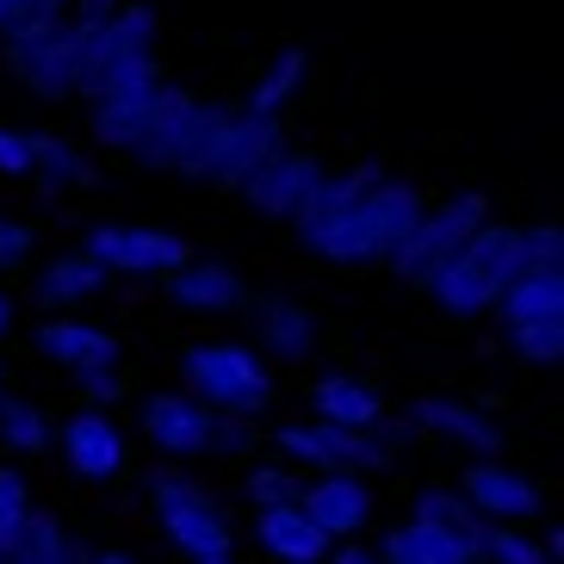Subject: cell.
Wrapping results in <instances>:
<instances>
[{"label": "cell", "instance_id": "6da1fadb", "mask_svg": "<svg viewBox=\"0 0 564 564\" xmlns=\"http://www.w3.org/2000/svg\"><path fill=\"white\" fill-rule=\"evenodd\" d=\"M174 366H181V391L199 410H212L217 422H249L273 403V372L249 341L205 335V341H186L174 354Z\"/></svg>", "mask_w": 564, "mask_h": 564}, {"label": "cell", "instance_id": "7a4b0ae2", "mask_svg": "<svg viewBox=\"0 0 564 564\" xmlns=\"http://www.w3.org/2000/svg\"><path fill=\"white\" fill-rule=\"evenodd\" d=\"M514 280H521V224H497V217H490V224L429 280V299H434V311L453 316V323H478V316L497 311V299Z\"/></svg>", "mask_w": 564, "mask_h": 564}, {"label": "cell", "instance_id": "3957f363", "mask_svg": "<svg viewBox=\"0 0 564 564\" xmlns=\"http://www.w3.org/2000/svg\"><path fill=\"white\" fill-rule=\"evenodd\" d=\"M422 212H429V199H422V186L415 181H379L329 236H323V242H311L304 254H316V261H329V267L391 261L398 242L422 224Z\"/></svg>", "mask_w": 564, "mask_h": 564}, {"label": "cell", "instance_id": "277c9868", "mask_svg": "<svg viewBox=\"0 0 564 564\" xmlns=\"http://www.w3.org/2000/svg\"><path fill=\"white\" fill-rule=\"evenodd\" d=\"M484 224H490V193H484V186H459V193H447L441 205L422 212V224H415V230L398 242V254L384 261L391 267V280L410 285V292H429V280L484 230Z\"/></svg>", "mask_w": 564, "mask_h": 564}, {"label": "cell", "instance_id": "5b68a950", "mask_svg": "<svg viewBox=\"0 0 564 564\" xmlns=\"http://www.w3.org/2000/svg\"><path fill=\"white\" fill-rule=\"evenodd\" d=\"M391 434H354V429H329V422H285L273 429V453H280L292 471L311 465L316 478H360V471H391L398 465Z\"/></svg>", "mask_w": 564, "mask_h": 564}, {"label": "cell", "instance_id": "8992f818", "mask_svg": "<svg viewBox=\"0 0 564 564\" xmlns=\"http://www.w3.org/2000/svg\"><path fill=\"white\" fill-rule=\"evenodd\" d=\"M150 509H155V521H162L167 546L186 552L193 564L236 552L230 514H224V502H217L205 484L181 478V471H155V478H150Z\"/></svg>", "mask_w": 564, "mask_h": 564}, {"label": "cell", "instance_id": "52a82bcc", "mask_svg": "<svg viewBox=\"0 0 564 564\" xmlns=\"http://www.w3.org/2000/svg\"><path fill=\"white\" fill-rule=\"evenodd\" d=\"M82 249L106 267V273H124V280H167L174 267L193 261V242L181 230H155V224H87Z\"/></svg>", "mask_w": 564, "mask_h": 564}, {"label": "cell", "instance_id": "ba28073f", "mask_svg": "<svg viewBox=\"0 0 564 564\" xmlns=\"http://www.w3.org/2000/svg\"><path fill=\"white\" fill-rule=\"evenodd\" d=\"M162 56V13L143 7V0H124L100 32H94V51H87V75H82V100H100L112 94L118 75H131L137 63H155Z\"/></svg>", "mask_w": 564, "mask_h": 564}, {"label": "cell", "instance_id": "9c48e42d", "mask_svg": "<svg viewBox=\"0 0 564 564\" xmlns=\"http://www.w3.org/2000/svg\"><path fill=\"white\" fill-rule=\"evenodd\" d=\"M100 32V25H94ZM94 32L87 25H63L56 37L44 44H25V51H7V68L13 82L44 106H63V100H82V75H87V51H94Z\"/></svg>", "mask_w": 564, "mask_h": 564}, {"label": "cell", "instance_id": "30bf717a", "mask_svg": "<svg viewBox=\"0 0 564 564\" xmlns=\"http://www.w3.org/2000/svg\"><path fill=\"white\" fill-rule=\"evenodd\" d=\"M459 497L471 502V514L490 521V528H528V521H540V509H546V490L509 459H471L459 471Z\"/></svg>", "mask_w": 564, "mask_h": 564}, {"label": "cell", "instance_id": "8fae6325", "mask_svg": "<svg viewBox=\"0 0 564 564\" xmlns=\"http://www.w3.org/2000/svg\"><path fill=\"white\" fill-rule=\"evenodd\" d=\"M56 453L82 484H112L131 471V434L112 410H75L56 429Z\"/></svg>", "mask_w": 564, "mask_h": 564}, {"label": "cell", "instance_id": "7c38bea8", "mask_svg": "<svg viewBox=\"0 0 564 564\" xmlns=\"http://www.w3.org/2000/svg\"><path fill=\"white\" fill-rule=\"evenodd\" d=\"M323 174H329V162H323L316 150L280 143V150L267 155V162L254 167L249 181L236 186V193H242V205H249L254 217H267V224H292V212L304 205V193H311Z\"/></svg>", "mask_w": 564, "mask_h": 564}, {"label": "cell", "instance_id": "4fadbf2b", "mask_svg": "<svg viewBox=\"0 0 564 564\" xmlns=\"http://www.w3.org/2000/svg\"><path fill=\"white\" fill-rule=\"evenodd\" d=\"M379 174H384V162L379 155H360V162H348V167H329L323 181L304 193V205L292 212V236H299V249H311V242H323V236L341 224V217L354 212V205L379 186Z\"/></svg>", "mask_w": 564, "mask_h": 564}, {"label": "cell", "instance_id": "5bb4252c", "mask_svg": "<svg viewBox=\"0 0 564 564\" xmlns=\"http://www.w3.org/2000/svg\"><path fill=\"white\" fill-rule=\"evenodd\" d=\"M137 422H143V441H150L155 453H167V459H199V453H212V441H217V415L199 410L181 384L150 391L143 410H137Z\"/></svg>", "mask_w": 564, "mask_h": 564}, {"label": "cell", "instance_id": "9a60e30c", "mask_svg": "<svg viewBox=\"0 0 564 564\" xmlns=\"http://www.w3.org/2000/svg\"><path fill=\"white\" fill-rule=\"evenodd\" d=\"M311 410H316V422H329V429L391 434V441H403V434H410V422H391V415H384L379 384H366L360 372H329V379H311Z\"/></svg>", "mask_w": 564, "mask_h": 564}, {"label": "cell", "instance_id": "2e32d148", "mask_svg": "<svg viewBox=\"0 0 564 564\" xmlns=\"http://www.w3.org/2000/svg\"><path fill=\"white\" fill-rule=\"evenodd\" d=\"M403 422L422 429V434H441L453 447H465L471 459H502V453H509V429H502L497 415H484L478 403H459V398H415Z\"/></svg>", "mask_w": 564, "mask_h": 564}, {"label": "cell", "instance_id": "e0dca14e", "mask_svg": "<svg viewBox=\"0 0 564 564\" xmlns=\"http://www.w3.org/2000/svg\"><path fill=\"white\" fill-rule=\"evenodd\" d=\"M37 354L68 372V379H82V372H106V366L124 360V341H118L106 323H82V316H44L37 323Z\"/></svg>", "mask_w": 564, "mask_h": 564}, {"label": "cell", "instance_id": "ac0fdd59", "mask_svg": "<svg viewBox=\"0 0 564 564\" xmlns=\"http://www.w3.org/2000/svg\"><path fill=\"white\" fill-rule=\"evenodd\" d=\"M254 335H261V348H254L261 360L304 366L323 341V316L292 292H267V299H254Z\"/></svg>", "mask_w": 564, "mask_h": 564}, {"label": "cell", "instance_id": "d6986e66", "mask_svg": "<svg viewBox=\"0 0 564 564\" xmlns=\"http://www.w3.org/2000/svg\"><path fill=\"white\" fill-rule=\"evenodd\" d=\"M162 299L186 316H230L249 304V285H242V273L230 261H199L193 254L186 267H174L162 280Z\"/></svg>", "mask_w": 564, "mask_h": 564}, {"label": "cell", "instance_id": "ffe728a7", "mask_svg": "<svg viewBox=\"0 0 564 564\" xmlns=\"http://www.w3.org/2000/svg\"><path fill=\"white\" fill-rule=\"evenodd\" d=\"M100 181V162L87 143L63 131H32V167H25V186H37L44 199H75Z\"/></svg>", "mask_w": 564, "mask_h": 564}, {"label": "cell", "instance_id": "44dd1931", "mask_svg": "<svg viewBox=\"0 0 564 564\" xmlns=\"http://www.w3.org/2000/svg\"><path fill=\"white\" fill-rule=\"evenodd\" d=\"M106 285H112V273H106V267L94 261L82 242H75V249L51 254V261L37 267V285H32V292H37V311H44V316H75L82 304L100 299Z\"/></svg>", "mask_w": 564, "mask_h": 564}, {"label": "cell", "instance_id": "7402d4cb", "mask_svg": "<svg viewBox=\"0 0 564 564\" xmlns=\"http://www.w3.org/2000/svg\"><path fill=\"white\" fill-rule=\"evenodd\" d=\"M299 509L329 533V546L335 540L348 546V540L366 533V521H372V484L366 478H311L299 490Z\"/></svg>", "mask_w": 564, "mask_h": 564}, {"label": "cell", "instance_id": "603a6c76", "mask_svg": "<svg viewBox=\"0 0 564 564\" xmlns=\"http://www.w3.org/2000/svg\"><path fill=\"white\" fill-rule=\"evenodd\" d=\"M285 143V118H254V112H242L236 106V118H230V137H224V150H217V162L205 167V181L212 186H242L254 174V167L267 162V155Z\"/></svg>", "mask_w": 564, "mask_h": 564}, {"label": "cell", "instance_id": "cb8c5ba5", "mask_svg": "<svg viewBox=\"0 0 564 564\" xmlns=\"http://www.w3.org/2000/svg\"><path fill=\"white\" fill-rule=\"evenodd\" d=\"M230 118H236L230 100H193L181 137H174V150H167V174H181V181H205V167L217 162L224 137H230Z\"/></svg>", "mask_w": 564, "mask_h": 564}, {"label": "cell", "instance_id": "d4e9b609", "mask_svg": "<svg viewBox=\"0 0 564 564\" xmlns=\"http://www.w3.org/2000/svg\"><path fill=\"white\" fill-rule=\"evenodd\" d=\"M254 540H261L267 558H280V564H323V558H329V533L316 528L299 502L254 514Z\"/></svg>", "mask_w": 564, "mask_h": 564}, {"label": "cell", "instance_id": "484cf974", "mask_svg": "<svg viewBox=\"0 0 564 564\" xmlns=\"http://www.w3.org/2000/svg\"><path fill=\"white\" fill-rule=\"evenodd\" d=\"M162 87H155V94H162ZM155 94H112V100H87V143H100V150H131L137 155V143H143V131H150Z\"/></svg>", "mask_w": 564, "mask_h": 564}, {"label": "cell", "instance_id": "4316f807", "mask_svg": "<svg viewBox=\"0 0 564 564\" xmlns=\"http://www.w3.org/2000/svg\"><path fill=\"white\" fill-rule=\"evenodd\" d=\"M502 329H528V323H564V280L558 273H533L521 267V280L497 299Z\"/></svg>", "mask_w": 564, "mask_h": 564}, {"label": "cell", "instance_id": "83f0119b", "mask_svg": "<svg viewBox=\"0 0 564 564\" xmlns=\"http://www.w3.org/2000/svg\"><path fill=\"white\" fill-rule=\"evenodd\" d=\"M379 564H478V546H459V540L422 528V521H398L384 533Z\"/></svg>", "mask_w": 564, "mask_h": 564}, {"label": "cell", "instance_id": "f1b7e54d", "mask_svg": "<svg viewBox=\"0 0 564 564\" xmlns=\"http://www.w3.org/2000/svg\"><path fill=\"white\" fill-rule=\"evenodd\" d=\"M304 75H311V51H304V44H285V51L261 68V82L249 87L242 112H254V118H280L285 106H292V94L304 87Z\"/></svg>", "mask_w": 564, "mask_h": 564}, {"label": "cell", "instance_id": "f546056e", "mask_svg": "<svg viewBox=\"0 0 564 564\" xmlns=\"http://www.w3.org/2000/svg\"><path fill=\"white\" fill-rule=\"evenodd\" d=\"M193 100H199V94H193V87H174V82L155 94L150 131H143V143H137V162H143V167L167 174V150H174V137H181V124H186V112H193Z\"/></svg>", "mask_w": 564, "mask_h": 564}, {"label": "cell", "instance_id": "4dcf8cb0", "mask_svg": "<svg viewBox=\"0 0 564 564\" xmlns=\"http://www.w3.org/2000/svg\"><path fill=\"white\" fill-rule=\"evenodd\" d=\"M0 447L13 453V459H37V453H51L56 447V429H51V415L37 410L32 398H0Z\"/></svg>", "mask_w": 564, "mask_h": 564}, {"label": "cell", "instance_id": "1f68e13d", "mask_svg": "<svg viewBox=\"0 0 564 564\" xmlns=\"http://www.w3.org/2000/svg\"><path fill=\"white\" fill-rule=\"evenodd\" d=\"M7 564H87V546H75L68 540V528L56 521V514L32 509L25 514V533H19V546Z\"/></svg>", "mask_w": 564, "mask_h": 564}, {"label": "cell", "instance_id": "d6a6232c", "mask_svg": "<svg viewBox=\"0 0 564 564\" xmlns=\"http://www.w3.org/2000/svg\"><path fill=\"white\" fill-rule=\"evenodd\" d=\"M410 521L447 533V540H459V546H478V533H484V521L471 514V502H465L459 490H422L415 509H410Z\"/></svg>", "mask_w": 564, "mask_h": 564}, {"label": "cell", "instance_id": "836d02e7", "mask_svg": "<svg viewBox=\"0 0 564 564\" xmlns=\"http://www.w3.org/2000/svg\"><path fill=\"white\" fill-rule=\"evenodd\" d=\"M25 514H32V478L19 465H0V558H13Z\"/></svg>", "mask_w": 564, "mask_h": 564}, {"label": "cell", "instance_id": "e575fe53", "mask_svg": "<svg viewBox=\"0 0 564 564\" xmlns=\"http://www.w3.org/2000/svg\"><path fill=\"white\" fill-rule=\"evenodd\" d=\"M242 490H249L254 514H261V509H285V502H299L304 478H299V471H292L285 459H261V465H249V478H242Z\"/></svg>", "mask_w": 564, "mask_h": 564}, {"label": "cell", "instance_id": "d590c367", "mask_svg": "<svg viewBox=\"0 0 564 564\" xmlns=\"http://www.w3.org/2000/svg\"><path fill=\"white\" fill-rule=\"evenodd\" d=\"M478 564H552V558L540 552V540H533L528 528H490V521H484Z\"/></svg>", "mask_w": 564, "mask_h": 564}, {"label": "cell", "instance_id": "8d00e7d4", "mask_svg": "<svg viewBox=\"0 0 564 564\" xmlns=\"http://www.w3.org/2000/svg\"><path fill=\"white\" fill-rule=\"evenodd\" d=\"M502 348H509L521 366H558L564 323H528V329H502Z\"/></svg>", "mask_w": 564, "mask_h": 564}, {"label": "cell", "instance_id": "74e56055", "mask_svg": "<svg viewBox=\"0 0 564 564\" xmlns=\"http://www.w3.org/2000/svg\"><path fill=\"white\" fill-rule=\"evenodd\" d=\"M37 254V217L0 212V273H25Z\"/></svg>", "mask_w": 564, "mask_h": 564}, {"label": "cell", "instance_id": "f35d334b", "mask_svg": "<svg viewBox=\"0 0 564 564\" xmlns=\"http://www.w3.org/2000/svg\"><path fill=\"white\" fill-rule=\"evenodd\" d=\"M75 391H82V410H112V403H124V379H118V366H106V372H82Z\"/></svg>", "mask_w": 564, "mask_h": 564}, {"label": "cell", "instance_id": "ab89813d", "mask_svg": "<svg viewBox=\"0 0 564 564\" xmlns=\"http://www.w3.org/2000/svg\"><path fill=\"white\" fill-rule=\"evenodd\" d=\"M25 167H32V131L0 124V181H25Z\"/></svg>", "mask_w": 564, "mask_h": 564}, {"label": "cell", "instance_id": "60d3db41", "mask_svg": "<svg viewBox=\"0 0 564 564\" xmlns=\"http://www.w3.org/2000/svg\"><path fill=\"white\" fill-rule=\"evenodd\" d=\"M212 453H230V459H249V453H254V429H249V422H217V441H212Z\"/></svg>", "mask_w": 564, "mask_h": 564}, {"label": "cell", "instance_id": "b9f144b4", "mask_svg": "<svg viewBox=\"0 0 564 564\" xmlns=\"http://www.w3.org/2000/svg\"><path fill=\"white\" fill-rule=\"evenodd\" d=\"M118 7H124V0H68V25H87V32H94V25H106Z\"/></svg>", "mask_w": 564, "mask_h": 564}, {"label": "cell", "instance_id": "7bdbcfd3", "mask_svg": "<svg viewBox=\"0 0 564 564\" xmlns=\"http://www.w3.org/2000/svg\"><path fill=\"white\" fill-rule=\"evenodd\" d=\"M323 564H379V552L360 546V540H348V546H329V558Z\"/></svg>", "mask_w": 564, "mask_h": 564}, {"label": "cell", "instance_id": "ee69618b", "mask_svg": "<svg viewBox=\"0 0 564 564\" xmlns=\"http://www.w3.org/2000/svg\"><path fill=\"white\" fill-rule=\"evenodd\" d=\"M87 564H143V558H131V552L106 546V552H87Z\"/></svg>", "mask_w": 564, "mask_h": 564}, {"label": "cell", "instance_id": "f6af8a7d", "mask_svg": "<svg viewBox=\"0 0 564 564\" xmlns=\"http://www.w3.org/2000/svg\"><path fill=\"white\" fill-rule=\"evenodd\" d=\"M13 335V299H7V285H0V341Z\"/></svg>", "mask_w": 564, "mask_h": 564}, {"label": "cell", "instance_id": "bcb514c9", "mask_svg": "<svg viewBox=\"0 0 564 564\" xmlns=\"http://www.w3.org/2000/svg\"><path fill=\"white\" fill-rule=\"evenodd\" d=\"M13 7H19V0H0V25H7V13H13Z\"/></svg>", "mask_w": 564, "mask_h": 564}, {"label": "cell", "instance_id": "7dc6e473", "mask_svg": "<svg viewBox=\"0 0 564 564\" xmlns=\"http://www.w3.org/2000/svg\"><path fill=\"white\" fill-rule=\"evenodd\" d=\"M199 564H236V552H224V558H199Z\"/></svg>", "mask_w": 564, "mask_h": 564}, {"label": "cell", "instance_id": "c3c4849f", "mask_svg": "<svg viewBox=\"0 0 564 564\" xmlns=\"http://www.w3.org/2000/svg\"><path fill=\"white\" fill-rule=\"evenodd\" d=\"M0 398H7V366H0Z\"/></svg>", "mask_w": 564, "mask_h": 564}, {"label": "cell", "instance_id": "681fc988", "mask_svg": "<svg viewBox=\"0 0 564 564\" xmlns=\"http://www.w3.org/2000/svg\"><path fill=\"white\" fill-rule=\"evenodd\" d=\"M0 564H7V558H0Z\"/></svg>", "mask_w": 564, "mask_h": 564}]
</instances>
